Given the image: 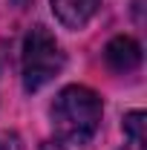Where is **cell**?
<instances>
[{"mask_svg": "<svg viewBox=\"0 0 147 150\" xmlns=\"http://www.w3.org/2000/svg\"><path fill=\"white\" fill-rule=\"evenodd\" d=\"M104 58H107L110 69H115V72H133V69L141 64V46H139L133 38L118 35V38H112L110 43H107Z\"/></svg>", "mask_w": 147, "mask_h": 150, "instance_id": "obj_4", "label": "cell"}, {"mask_svg": "<svg viewBox=\"0 0 147 150\" xmlns=\"http://www.w3.org/2000/svg\"><path fill=\"white\" fill-rule=\"evenodd\" d=\"M52 124L58 139L69 144H90L101 127V98L90 87H64L52 101Z\"/></svg>", "mask_w": 147, "mask_h": 150, "instance_id": "obj_1", "label": "cell"}, {"mask_svg": "<svg viewBox=\"0 0 147 150\" xmlns=\"http://www.w3.org/2000/svg\"><path fill=\"white\" fill-rule=\"evenodd\" d=\"M40 150H64V144H61V142H52V139H49V142H43V144H40Z\"/></svg>", "mask_w": 147, "mask_h": 150, "instance_id": "obj_7", "label": "cell"}, {"mask_svg": "<svg viewBox=\"0 0 147 150\" xmlns=\"http://www.w3.org/2000/svg\"><path fill=\"white\" fill-rule=\"evenodd\" d=\"M124 136L133 144H147V115L141 110H133L124 115Z\"/></svg>", "mask_w": 147, "mask_h": 150, "instance_id": "obj_5", "label": "cell"}, {"mask_svg": "<svg viewBox=\"0 0 147 150\" xmlns=\"http://www.w3.org/2000/svg\"><path fill=\"white\" fill-rule=\"evenodd\" d=\"M0 150H23L18 133H0Z\"/></svg>", "mask_w": 147, "mask_h": 150, "instance_id": "obj_6", "label": "cell"}, {"mask_svg": "<svg viewBox=\"0 0 147 150\" xmlns=\"http://www.w3.org/2000/svg\"><path fill=\"white\" fill-rule=\"evenodd\" d=\"M101 0H52V12L66 29H84L95 12H98Z\"/></svg>", "mask_w": 147, "mask_h": 150, "instance_id": "obj_3", "label": "cell"}, {"mask_svg": "<svg viewBox=\"0 0 147 150\" xmlns=\"http://www.w3.org/2000/svg\"><path fill=\"white\" fill-rule=\"evenodd\" d=\"M61 69H64V52L55 35L46 26L29 29V35L23 38V87L35 93L46 87L55 75H61Z\"/></svg>", "mask_w": 147, "mask_h": 150, "instance_id": "obj_2", "label": "cell"}]
</instances>
